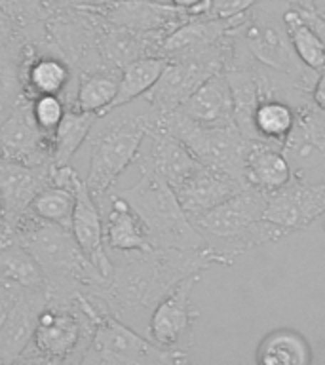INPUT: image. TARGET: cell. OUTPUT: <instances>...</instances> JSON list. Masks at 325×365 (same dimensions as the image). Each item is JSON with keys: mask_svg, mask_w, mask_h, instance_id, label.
<instances>
[{"mask_svg": "<svg viewBox=\"0 0 325 365\" xmlns=\"http://www.w3.org/2000/svg\"><path fill=\"white\" fill-rule=\"evenodd\" d=\"M113 259L114 268L101 285L86 293L97 307L147 335L150 314L181 279L227 262L213 247L167 250L150 247Z\"/></svg>", "mask_w": 325, "mask_h": 365, "instance_id": "6da1fadb", "label": "cell"}, {"mask_svg": "<svg viewBox=\"0 0 325 365\" xmlns=\"http://www.w3.org/2000/svg\"><path fill=\"white\" fill-rule=\"evenodd\" d=\"M160 114L145 96L110 107L93 122L88 143V173L84 182L101 204L130 165L135 164L143 139L158 122Z\"/></svg>", "mask_w": 325, "mask_h": 365, "instance_id": "7a4b0ae2", "label": "cell"}, {"mask_svg": "<svg viewBox=\"0 0 325 365\" xmlns=\"http://www.w3.org/2000/svg\"><path fill=\"white\" fill-rule=\"evenodd\" d=\"M11 232L21 242L46 278L48 301H68L78 293H90L105 282L84 251L76 244L71 228L25 213L14 222Z\"/></svg>", "mask_w": 325, "mask_h": 365, "instance_id": "3957f363", "label": "cell"}, {"mask_svg": "<svg viewBox=\"0 0 325 365\" xmlns=\"http://www.w3.org/2000/svg\"><path fill=\"white\" fill-rule=\"evenodd\" d=\"M264 210L267 192L245 187L210 211L194 217L192 222L228 267L247 251L287 236L284 228L264 219Z\"/></svg>", "mask_w": 325, "mask_h": 365, "instance_id": "277c9868", "label": "cell"}, {"mask_svg": "<svg viewBox=\"0 0 325 365\" xmlns=\"http://www.w3.org/2000/svg\"><path fill=\"white\" fill-rule=\"evenodd\" d=\"M97 304L78 293L68 301H48L38 314L33 341L21 364H80L96 327Z\"/></svg>", "mask_w": 325, "mask_h": 365, "instance_id": "5b68a950", "label": "cell"}, {"mask_svg": "<svg viewBox=\"0 0 325 365\" xmlns=\"http://www.w3.org/2000/svg\"><path fill=\"white\" fill-rule=\"evenodd\" d=\"M137 211L147 227L153 247L167 250H200L207 242L196 230L190 217L179 204L173 188L153 173H141V179L125 188H113Z\"/></svg>", "mask_w": 325, "mask_h": 365, "instance_id": "8992f818", "label": "cell"}, {"mask_svg": "<svg viewBox=\"0 0 325 365\" xmlns=\"http://www.w3.org/2000/svg\"><path fill=\"white\" fill-rule=\"evenodd\" d=\"M185 350L162 348L145 333L133 329L101 307L96 327L80 364L84 365H177L185 364Z\"/></svg>", "mask_w": 325, "mask_h": 365, "instance_id": "52a82bcc", "label": "cell"}, {"mask_svg": "<svg viewBox=\"0 0 325 365\" xmlns=\"http://www.w3.org/2000/svg\"><path fill=\"white\" fill-rule=\"evenodd\" d=\"M158 125L185 143L198 162L232 175L245 185L244 160L249 139L238 130V125H200L188 120L177 108L171 113L160 114Z\"/></svg>", "mask_w": 325, "mask_h": 365, "instance_id": "ba28073f", "label": "cell"}, {"mask_svg": "<svg viewBox=\"0 0 325 365\" xmlns=\"http://www.w3.org/2000/svg\"><path fill=\"white\" fill-rule=\"evenodd\" d=\"M230 33L262 67L310 82H316L318 78V71L308 68L293 50L284 19L253 6L245 11L238 25L230 29Z\"/></svg>", "mask_w": 325, "mask_h": 365, "instance_id": "9c48e42d", "label": "cell"}, {"mask_svg": "<svg viewBox=\"0 0 325 365\" xmlns=\"http://www.w3.org/2000/svg\"><path fill=\"white\" fill-rule=\"evenodd\" d=\"M105 19L91 8H59L46 21L51 51L73 67L74 74L103 67L99 56Z\"/></svg>", "mask_w": 325, "mask_h": 365, "instance_id": "30bf717a", "label": "cell"}, {"mask_svg": "<svg viewBox=\"0 0 325 365\" xmlns=\"http://www.w3.org/2000/svg\"><path fill=\"white\" fill-rule=\"evenodd\" d=\"M291 173L308 182L325 181V110L312 101L296 110L295 124L282 145Z\"/></svg>", "mask_w": 325, "mask_h": 365, "instance_id": "8fae6325", "label": "cell"}, {"mask_svg": "<svg viewBox=\"0 0 325 365\" xmlns=\"http://www.w3.org/2000/svg\"><path fill=\"white\" fill-rule=\"evenodd\" d=\"M202 274H194L181 279L150 314L147 325V336L158 346L171 350H185L192 344V329L200 312L192 304L194 285Z\"/></svg>", "mask_w": 325, "mask_h": 365, "instance_id": "7c38bea8", "label": "cell"}, {"mask_svg": "<svg viewBox=\"0 0 325 365\" xmlns=\"http://www.w3.org/2000/svg\"><path fill=\"white\" fill-rule=\"evenodd\" d=\"M0 158L29 165H53L51 135H46L34 122L29 97L21 96L0 114Z\"/></svg>", "mask_w": 325, "mask_h": 365, "instance_id": "4fadbf2b", "label": "cell"}, {"mask_svg": "<svg viewBox=\"0 0 325 365\" xmlns=\"http://www.w3.org/2000/svg\"><path fill=\"white\" fill-rule=\"evenodd\" d=\"M321 215H325V181L308 182L291 177L284 187L267 192L264 219L287 234L306 230Z\"/></svg>", "mask_w": 325, "mask_h": 365, "instance_id": "5bb4252c", "label": "cell"}, {"mask_svg": "<svg viewBox=\"0 0 325 365\" xmlns=\"http://www.w3.org/2000/svg\"><path fill=\"white\" fill-rule=\"evenodd\" d=\"M135 164L141 173H153L164 179L171 188L181 185L202 162L179 141L170 131L160 128L158 122L143 139L141 148L137 153Z\"/></svg>", "mask_w": 325, "mask_h": 365, "instance_id": "9a60e30c", "label": "cell"}, {"mask_svg": "<svg viewBox=\"0 0 325 365\" xmlns=\"http://www.w3.org/2000/svg\"><path fill=\"white\" fill-rule=\"evenodd\" d=\"M105 21L137 33H165L194 17L190 11L170 4L167 0H113L91 8Z\"/></svg>", "mask_w": 325, "mask_h": 365, "instance_id": "2e32d148", "label": "cell"}, {"mask_svg": "<svg viewBox=\"0 0 325 365\" xmlns=\"http://www.w3.org/2000/svg\"><path fill=\"white\" fill-rule=\"evenodd\" d=\"M222 65L213 61H165L156 84L145 93L148 103L158 114L175 110L215 73H221Z\"/></svg>", "mask_w": 325, "mask_h": 365, "instance_id": "e0dca14e", "label": "cell"}, {"mask_svg": "<svg viewBox=\"0 0 325 365\" xmlns=\"http://www.w3.org/2000/svg\"><path fill=\"white\" fill-rule=\"evenodd\" d=\"M76 202H74L73 221H71V232H73L76 244L84 251L88 261L99 270L103 278L107 279L114 268V262L110 259L105 245V230H103V210L97 204L86 187L84 177H80L76 187Z\"/></svg>", "mask_w": 325, "mask_h": 365, "instance_id": "ac0fdd59", "label": "cell"}, {"mask_svg": "<svg viewBox=\"0 0 325 365\" xmlns=\"http://www.w3.org/2000/svg\"><path fill=\"white\" fill-rule=\"evenodd\" d=\"M48 302L46 289H21L0 324V364H16L33 341L36 319Z\"/></svg>", "mask_w": 325, "mask_h": 365, "instance_id": "d6986e66", "label": "cell"}, {"mask_svg": "<svg viewBox=\"0 0 325 365\" xmlns=\"http://www.w3.org/2000/svg\"><path fill=\"white\" fill-rule=\"evenodd\" d=\"M51 168L0 158V207L10 227L27 213L34 196L50 182Z\"/></svg>", "mask_w": 325, "mask_h": 365, "instance_id": "ffe728a7", "label": "cell"}, {"mask_svg": "<svg viewBox=\"0 0 325 365\" xmlns=\"http://www.w3.org/2000/svg\"><path fill=\"white\" fill-rule=\"evenodd\" d=\"M242 188H245L244 182H239L232 175H227L222 171L200 164L181 185L173 188V192H175L185 213L192 221L194 217L210 211L211 207H215L236 192H239Z\"/></svg>", "mask_w": 325, "mask_h": 365, "instance_id": "44dd1931", "label": "cell"}, {"mask_svg": "<svg viewBox=\"0 0 325 365\" xmlns=\"http://www.w3.org/2000/svg\"><path fill=\"white\" fill-rule=\"evenodd\" d=\"M107 213L103 215L105 245L114 255H128L135 251H147L153 247L145 222L137 211L114 190L105 196Z\"/></svg>", "mask_w": 325, "mask_h": 365, "instance_id": "7402d4cb", "label": "cell"}, {"mask_svg": "<svg viewBox=\"0 0 325 365\" xmlns=\"http://www.w3.org/2000/svg\"><path fill=\"white\" fill-rule=\"evenodd\" d=\"M74 88V71L57 53H31L27 51L21 73L23 96L33 99L36 96H61L65 103H71Z\"/></svg>", "mask_w": 325, "mask_h": 365, "instance_id": "603a6c76", "label": "cell"}, {"mask_svg": "<svg viewBox=\"0 0 325 365\" xmlns=\"http://www.w3.org/2000/svg\"><path fill=\"white\" fill-rule=\"evenodd\" d=\"M167 34L165 33H137L130 29L116 27L105 21L101 40H99V56L103 67L120 71L128 63L141 59V57L160 56L162 44Z\"/></svg>", "mask_w": 325, "mask_h": 365, "instance_id": "cb8c5ba5", "label": "cell"}, {"mask_svg": "<svg viewBox=\"0 0 325 365\" xmlns=\"http://www.w3.org/2000/svg\"><path fill=\"white\" fill-rule=\"evenodd\" d=\"M200 125L234 124V97L227 74L215 73L177 108Z\"/></svg>", "mask_w": 325, "mask_h": 365, "instance_id": "d4e9b609", "label": "cell"}, {"mask_svg": "<svg viewBox=\"0 0 325 365\" xmlns=\"http://www.w3.org/2000/svg\"><path fill=\"white\" fill-rule=\"evenodd\" d=\"M291 177L293 173L282 145L264 139H249L244 160V181L247 187L272 192L284 187Z\"/></svg>", "mask_w": 325, "mask_h": 365, "instance_id": "484cf974", "label": "cell"}, {"mask_svg": "<svg viewBox=\"0 0 325 365\" xmlns=\"http://www.w3.org/2000/svg\"><path fill=\"white\" fill-rule=\"evenodd\" d=\"M118 80L120 71L114 68H96L74 74V88L68 108L99 116L113 105L118 91Z\"/></svg>", "mask_w": 325, "mask_h": 365, "instance_id": "4316f807", "label": "cell"}, {"mask_svg": "<svg viewBox=\"0 0 325 365\" xmlns=\"http://www.w3.org/2000/svg\"><path fill=\"white\" fill-rule=\"evenodd\" d=\"M27 57V44L6 11L0 8V86L11 101L23 96L21 73Z\"/></svg>", "mask_w": 325, "mask_h": 365, "instance_id": "83f0119b", "label": "cell"}, {"mask_svg": "<svg viewBox=\"0 0 325 365\" xmlns=\"http://www.w3.org/2000/svg\"><path fill=\"white\" fill-rule=\"evenodd\" d=\"M0 282L17 289H46L38 262L16 236L0 240Z\"/></svg>", "mask_w": 325, "mask_h": 365, "instance_id": "f1b7e54d", "label": "cell"}, {"mask_svg": "<svg viewBox=\"0 0 325 365\" xmlns=\"http://www.w3.org/2000/svg\"><path fill=\"white\" fill-rule=\"evenodd\" d=\"M257 364L308 365L312 364V348L299 331L276 329L268 333L257 348Z\"/></svg>", "mask_w": 325, "mask_h": 365, "instance_id": "f546056e", "label": "cell"}, {"mask_svg": "<svg viewBox=\"0 0 325 365\" xmlns=\"http://www.w3.org/2000/svg\"><path fill=\"white\" fill-rule=\"evenodd\" d=\"M97 114L82 113L76 108H67L61 124L51 135V153H53V165H67L76 156L80 147L84 145L90 135Z\"/></svg>", "mask_w": 325, "mask_h": 365, "instance_id": "4dcf8cb0", "label": "cell"}, {"mask_svg": "<svg viewBox=\"0 0 325 365\" xmlns=\"http://www.w3.org/2000/svg\"><path fill=\"white\" fill-rule=\"evenodd\" d=\"M165 67V59L160 56L141 57L120 68L118 91L110 107H118L147 93ZM108 110V108H107Z\"/></svg>", "mask_w": 325, "mask_h": 365, "instance_id": "1f68e13d", "label": "cell"}, {"mask_svg": "<svg viewBox=\"0 0 325 365\" xmlns=\"http://www.w3.org/2000/svg\"><path fill=\"white\" fill-rule=\"evenodd\" d=\"M296 108L282 99H262L253 113V139L284 145L295 124Z\"/></svg>", "mask_w": 325, "mask_h": 365, "instance_id": "d6a6232c", "label": "cell"}, {"mask_svg": "<svg viewBox=\"0 0 325 365\" xmlns=\"http://www.w3.org/2000/svg\"><path fill=\"white\" fill-rule=\"evenodd\" d=\"M80 175L74 179L71 187L65 185H57V182H48L42 190L33 198L31 205H29V213H33L38 219H44L48 222H56L61 227L71 228V221H73L74 202H76V194H74V187L78 182Z\"/></svg>", "mask_w": 325, "mask_h": 365, "instance_id": "836d02e7", "label": "cell"}, {"mask_svg": "<svg viewBox=\"0 0 325 365\" xmlns=\"http://www.w3.org/2000/svg\"><path fill=\"white\" fill-rule=\"evenodd\" d=\"M282 19H284L285 31L289 34L291 46H293L299 59L308 68L321 73L325 68V46L321 44L318 34L308 27L306 21L299 16L295 8L285 11Z\"/></svg>", "mask_w": 325, "mask_h": 365, "instance_id": "e575fe53", "label": "cell"}, {"mask_svg": "<svg viewBox=\"0 0 325 365\" xmlns=\"http://www.w3.org/2000/svg\"><path fill=\"white\" fill-rule=\"evenodd\" d=\"M67 108L65 99L61 96H53V93L36 96L31 99V113H33L34 122L46 135H53V131L61 124Z\"/></svg>", "mask_w": 325, "mask_h": 365, "instance_id": "d590c367", "label": "cell"}, {"mask_svg": "<svg viewBox=\"0 0 325 365\" xmlns=\"http://www.w3.org/2000/svg\"><path fill=\"white\" fill-rule=\"evenodd\" d=\"M259 2H262V0H210V8H207L205 16L228 19V17L242 16Z\"/></svg>", "mask_w": 325, "mask_h": 365, "instance_id": "8d00e7d4", "label": "cell"}, {"mask_svg": "<svg viewBox=\"0 0 325 365\" xmlns=\"http://www.w3.org/2000/svg\"><path fill=\"white\" fill-rule=\"evenodd\" d=\"M299 11V16L306 21V25L312 29L314 33L318 34L319 40H321V44L325 46V16L318 8H314V10H296Z\"/></svg>", "mask_w": 325, "mask_h": 365, "instance_id": "74e56055", "label": "cell"}, {"mask_svg": "<svg viewBox=\"0 0 325 365\" xmlns=\"http://www.w3.org/2000/svg\"><path fill=\"white\" fill-rule=\"evenodd\" d=\"M19 291L21 289H17L14 285L0 282V324H2V319L8 312V308L11 307V302L16 301V297L19 295Z\"/></svg>", "mask_w": 325, "mask_h": 365, "instance_id": "f35d334b", "label": "cell"}, {"mask_svg": "<svg viewBox=\"0 0 325 365\" xmlns=\"http://www.w3.org/2000/svg\"><path fill=\"white\" fill-rule=\"evenodd\" d=\"M167 2L181 10L190 11L192 16H205L210 8V0H167Z\"/></svg>", "mask_w": 325, "mask_h": 365, "instance_id": "ab89813d", "label": "cell"}, {"mask_svg": "<svg viewBox=\"0 0 325 365\" xmlns=\"http://www.w3.org/2000/svg\"><path fill=\"white\" fill-rule=\"evenodd\" d=\"M312 103L318 108L325 110V68L318 74L316 84L312 88Z\"/></svg>", "mask_w": 325, "mask_h": 365, "instance_id": "60d3db41", "label": "cell"}, {"mask_svg": "<svg viewBox=\"0 0 325 365\" xmlns=\"http://www.w3.org/2000/svg\"><path fill=\"white\" fill-rule=\"evenodd\" d=\"M57 8H97L113 0H53Z\"/></svg>", "mask_w": 325, "mask_h": 365, "instance_id": "b9f144b4", "label": "cell"}, {"mask_svg": "<svg viewBox=\"0 0 325 365\" xmlns=\"http://www.w3.org/2000/svg\"><path fill=\"white\" fill-rule=\"evenodd\" d=\"M10 236H14V232H11V227L10 222H8V219H6L4 211L0 207V240L10 238Z\"/></svg>", "mask_w": 325, "mask_h": 365, "instance_id": "7bdbcfd3", "label": "cell"}, {"mask_svg": "<svg viewBox=\"0 0 325 365\" xmlns=\"http://www.w3.org/2000/svg\"><path fill=\"white\" fill-rule=\"evenodd\" d=\"M287 4L295 10H314L316 8V0H287Z\"/></svg>", "mask_w": 325, "mask_h": 365, "instance_id": "ee69618b", "label": "cell"}]
</instances>
